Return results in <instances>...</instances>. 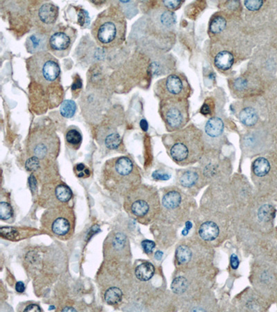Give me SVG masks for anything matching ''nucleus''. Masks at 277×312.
<instances>
[{"label":"nucleus","mask_w":277,"mask_h":312,"mask_svg":"<svg viewBox=\"0 0 277 312\" xmlns=\"http://www.w3.org/2000/svg\"><path fill=\"white\" fill-rule=\"evenodd\" d=\"M101 182L110 194L124 198L141 184V175L137 166L129 157H116L104 164Z\"/></svg>","instance_id":"nucleus-1"},{"label":"nucleus","mask_w":277,"mask_h":312,"mask_svg":"<svg viewBox=\"0 0 277 312\" xmlns=\"http://www.w3.org/2000/svg\"><path fill=\"white\" fill-rule=\"evenodd\" d=\"M164 143L173 161L180 165L195 163L205 150L203 133L194 125L168 135Z\"/></svg>","instance_id":"nucleus-2"},{"label":"nucleus","mask_w":277,"mask_h":312,"mask_svg":"<svg viewBox=\"0 0 277 312\" xmlns=\"http://www.w3.org/2000/svg\"><path fill=\"white\" fill-rule=\"evenodd\" d=\"M127 214L144 225L152 224L161 212L160 196L156 188L140 184L124 197Z\"/></svg>","instance_id":"nucleus-3"},{"label":"nucleus","mask_w":277,"mask_h":312,"mask_svg":"<svg viewBox=\"0 0 277 312\" xmlns=\"http://www.w3.org/2000/svg\"><path fill=\"white\" fill-rule=\"evenodd\" d=\"M126 21L119 7H109L93 23L92 34L96 43L105 48L120 46L125 39Z\"/></svg>","instance_id":"nucleus-4"},{"label":"nucleus","mask_w":277,"mask_h":312,"mask_svg":"<svg viewBox=\"0 0 277 312\" xmlns=\"http://www.w3.org/2000/svg\"><path fill=\"white\" fill-rule=\"evenodd\" d=\"M60 149V139L53 129L38 126L31 130L27 142V152L30 158L54 162L59 154Z\"/></svg>","instance_id":"nucleus-5"},{"label":"nucleus","mask_w":277,"mask_h":312,"mask_svg":"<svg viewBox=\"0 0 277 312\" xmlns=\"http://www.w3.org/2000/svg\"><path fill=\"white\" fill-rule=\"evenodd\" d=\"M41 223L42 229L48 234L58 240H69L75 231V213L68 204L47 208Z\"/></svg>","instance_id":"nucleus-6"},{"label":"nucleus","mask_w":277,"mask_h":312,"mask_svg":"<svg viewBox=\"0 0 277 312\" xmlns=\"http://www.w3.org/2000/svg\"><path fill=\"white\" fill-rule=\"evenodd\" d=\"M27 69L36 83L49 86L59 80L61 67L58 60L47 52L38 53L27 60Z\"/></svg>","instance_id":"nucleus-7"},{"label":"nucleus","mask_w":277,"mask_h":312,"mask_svg":"<svg viewBox=\"0 0 277 312\" xmlns=\"http://www.w3.org/2000/svg\"><path fill=\"white\" fill-rule=\"evenodd\" d=\"M160 113L169 132L181 130L189 122V101L187 98L161 100Z\"/></svg>","instance_id":"nucleus-8"},{"label":"nucleus","mask_w":277,"mask_h":312,"mask_svg":"<svg viewBox=\"0 0 277 312\" xmlns=\"http://www.w3.org/2000/svg\"><path fill=\"white\" fill-rule=\"evenodd\" d=\"M190 84L185 75L172 74L157 82L155 92L160 99L187 98L190 96Z\"/></svg>","instance_id":"nucleus-9"},{"label":"nucleus","mask_w":277,"mask_h":312,"mask_svg":"<svg viewBox=\"0 0 277 312\" xmlns=\"http://www.w3.org/2000/svg\"><path fill=\"white\" fill-rule=\"evenodd\" d=\"M73 193L66 183L55 179L43 184L38 203L41 207L50 208L66 205L72 199Z\"/></svg>","instance_id":"nucleus-10"},{"label":"nucleus","mask_w":277,"mask_h":312,"mask_svg":"<svg viewBox=\"0 0 277 312\" xmlns=\"http://www.w3.org/2000/svg\"><path fill=\"white\" fill-rule=\"evenodd\" d=\"M76 29L70 27L62 26L53 29L49 37V50L58 58L68 56L76 41Z\"/></svg>","instance_id":"nucleus-11"},{"label":"nucleus","mask_w":277,"mask_h":312,"mask_svg":"<svg viewBox=\"0 0 277 312\" xmlns=\"http://www.w3.org/2000/svg\"><path fill=\"white\" fill-rule=\"evenodd\" d=\"M129 252L128 239L120 232H112L104 242V256L108 260H123L128 255Z\"/></svg>","instance_id":"nucleus-12"},{"label":"nucleus","mask_w":277,"mask_h":312,"mask_svg":"<svg viewBox=\"0 0 277 312\" xmlns=\"http://www.w3.org/2000/svg\"><path fill=\"white\" fill-rule=\"evenodd\" d=\"M259 79L258 76L251 73L234 78L229 82V86L234 96L238 98L247 97L254 95L255 92L258 90Z\"/></svg>","instance_id":"nucleus-13"},{"label":"nucleus","mask_w":277,"mask_h":312,"mask_svg":"<svg viewBox=\"0 0 277 312\" xmlns=\"http://www.w3.org/2000/svg\"><path fill=\"white\" fill-rule=\"evenodd\" d=\"M58 17V8L52 3H43L34 13L35 23L45 30L52 29Z\"/></svg>","instance_id":"nucleus-14"},{"label":"nucleus","mask_w":277,"mask_h":312,"mask_svg":"<svg viewBox=\"0 0 277 312\" xmlns=\"http://www.w3.org/2000/svg\"><path fill=\"white\" fill-rule=\"evenodd\" d=\"M151 21L158 30L165 32L172 29L176 23V17L170 11L159 9L152 13Z\"/></svg>","instance_id":"nucleus-15"},{"label":"nucleus","mask_w":277,"mask_h":312,"mask_svg":"<svg viewBox=\"0 0 277 312\" xmlns=\"http://www.w3.org/2000/svg\"><path fill=\"white\" fill-rule=\"evenodd\" d=\"M40 231L30 228L4 227L1 229V237L10 241H19L38 235Z\"/></svg>","instance_id":"nucleus-16"},{"label":"nucleus","mask_w":277,"mask_h":312,"mask_svg":"<svg viewBox=\"0 0 277 312\" xmlns=\"http://www.w3.org/2000/svg\"><path fill=\"white\" fill-rule=\"evenodd\" d=\"M48 43L49 38L46 35L41 33H36L30 35L27 38L25 45L27 52L34 55L38 53L47 52V50H49Z\"/></svg>","instance_id":"nucleus-17"},{"label":"nucleus","mask_w":277,"mask_h":312,"mask_svg":"<svg viewBox=\"0 0 277 312\" xmlns=\"http://www.w3.org/2000/svg\"><path fill=\"white\" fill-rule=\"evenodd\" d=\"M182 202L183 199L181 193L176 189H171L164 195L162 205L166 211L172 212L178 209L181 206Z\"/></svg>","instance_id":"nucleus-18"},{"label":"nucleus","mask_w":277,"mask_h":312,"mask_svg":"<svg viewBox=\"0 0 277 312\" xmlns=\"http://www.w3.org/2000/svg\"><path fill=\"white\" fill-rule=\"evenodd\" d=\"M206 136L211 140H216L223 134L224 122L218 117H212L208 120L205 127Z\"/></svg>","instance_id":"nucleus-19"},{"label":"nucleus","mask_w":277,"mask_h":312,"mask_svg":"<svg viewBox=\"0 0 277 312\" xmlns=\"http://www.w3.org/2000/svg\"><path fill=\"white\" fill-rule=\"evenodd\" d=\"M234 55L229 50H222L214 57V65L219 70L227 71L234 65Z\"/></svg>","instance_id":"nucleus-20"},{"label":"nucleus","mask_w":277,"mask_h":312,"mask_svg":"<svg viewBox=\"0 0 277 312\" xmlns=\"http://www.w3.org/2000/svg\"><path fill=\"white\" fill-rule=\"evenodd\" d=\"M200 237L205 241H213L216 240L220 233L219 227L216 223L206 222L200 226L198 230Z\"/></svg>","instance_id":"nucleus-21"},{"label":"nucleus","mask_w":277,"mask_h":312,"mask_svg":"<svg viewBox=\"0 0 277 312\" xmlns=\"http://www.w3.org/2000/svg\"><path fill=\"white\" fill-rule=\"evenodd\" d=\"M65 138L66 145L69 149L76 151L81 147L83 137H82L81 131L78 129V128L74 127L68 128L65 133Z\"/></svg>","instance_id":"nucleus-22"},{"label":"nucleus","mask_w":277,"mask_h":312,"mask_svg":"<svg viewBox=\"0 0 277 312\" xmlns=\"http://www.w3.org/2000/svg\"><path fill=\"white\" fill-rule=\"evenodd\" d=\"M258 113L256 109L252 107L243 108L240 111L238 118L240 122L246 127H254L258 120Z\"/></svg>","instance_id":"nucleus-23"},{"label":"nucleus","mask_w":277,"mask_h":312,"mask_svg":"<svg viewBox=\"0 0 277 312\" xmlns=\"http://www.w3.org/2000/svg\"><path fill=\"white\" fill-rule=\"evenodd\" d=\"M227 26V21L225 16L222 14H216L211 18L209 24V34L213 36L221 34L225 30Z\"/></svg>","instance_id":"nucleus-24"},{"label":"nucleus","mask_w":277,"mask_h":312,"mask_svg":"<svg viewBox=\"0 0 277 312\" xmlns=\"http://www.w3.org/2000/svg\"><path fill=\"white\" fill-rule=\"evenodd\" d=\"M270 164H269L268 160L266 159L264 157H260V158H257L253 162L252 166H251L252 172L254 173L255 176L259 177V178L267 175V173L270 171Z\"/></svg>","instance_id":"nucleus-25"},{"label":"nucleus","mask_w":277,"mask_h":312,"mask_svg":"<svg viewBox=\"0 0 277 312\" xmlns=\"http://www.w3.org/2000/svg\"><path fill=\"white\" fill-rule=\"evenodd\" d=\"M155 267L150 262H145L138 265L135 269L136 277L141 281L150 280L155 274Z\"/></svg>","instance_id":"nucleus-26"},{"label":"nucleus","mask_w":277,"mask_h":312,"mask_svg":"<svg viewBox=\"0 0 277 312\" xmlns=\"http://www.w3.org/2000/svg\"><path fill=\"white\" fill-rule=\"evenodd\" d=\"M104 300L110 305H116L119 303L123 298V292L119 288L112 286L109 288L104 293Z\"/></svg>","instance_id":"nucleus-27"},{"label":"nucleus","mask_w":277,"mask_h":312,"mask_svg":"<svg viewBox=\"0 0 277 312\" xmlns=\"http://www.w3.org/2000/svg\"><path fill=\"white\" fill-rule=\"evenodd\" d=\"M200 179L198 172L194 170H188L182 173L180 178V183L183 187L190 188L194 187L198 183Z\"/></svg>","instance_id":"nucleus-28"},{"label":"nucleus","mask_w":277,"mask_h":312,"mask_svg":"<svg viewBox=\"0 0 277 312\" xmlns=\"http://www.w3.org/2000/svg\"><path fill=\"white\" fill-rule=\"evenodd\" d=\"M76 109V104L72 100H65L61 103L60 108V112L61 116L65 118H72L75 115Z\"/></svg>","instance_id":"nucleus-29"},{"label":"nucleus","mask_w":277,"mask_h":312,"mask_svg":"<svg viewBox=\"0 0 277 312\" xmlns=\"http://www.w3.org/2000/svg\"><path fill=\"white\" fill-rule=\"evenodd\" d=\"M191 257V252L187 246H180L177 249L176 258L180 264H187L190 261Z\"/></svg>","instance_id":"nucleus-30"},{"label":"nucleus","mask_w":277,"mask_h":312,"mask_svg":"<svg viewBox=\"0 0 277 312\" xmlns=\"http://www.w3.org/2000/svg\"><path fill=\"white\" fill-rule=\"evenodd\" d=\"M274 214L275 211L272 206L265 205L258 210V217L261 222H267L274 218Z\"/></svg>","instance_id":"nucleus-31"},{"label":"nucleus","mask_w":277,"mask_h":312,"mask_svg":"<svg viewBox=\"0 0 277 312\" xmlns=\"http://www.w3.org/2000/svg\"><path fill=\"white\" fill-rule=\"evenodd\" d=\"M187 287V280L183 277H176L171 284V289L176 294H182L185 293Z\"/></svg>","instance_id":"nucleus-32"},{"label":"nucleus","mask_w":277,"mask_h":312,"mask_svg":"<svg viewBox=\"0 0 277 312\" xmlns=\"http://www.w3.org/2000/svg\"><path fill=\"white\" fill-rule=\"evenodd\" d=\"M14 211L10 203L2 201L0 203V217L2 220H8L12 218Z\"/></svg>","instance_id":"nucleus-33"},{"label":"nucleus","mask_w":277,"mask_h":312,"mask_svg":"<svg viewBox=\"0 0 277 312\" xmlns=\"http://www.w3.org/2000/svg\"><path fill=\"white\" fill-rule=\"evenodd\" d=\"M74 172L76 176L80 178H87L90 176V171L89 168L83 163L77 164L74 166Z\"/></svg>","instance_id":"nucleus-34"},{"label":"nucleus","mask_w":277,"mask_h":312,"mask_svg":"<svg viewBox=\"0 0 277 312\" xmlns=\"http://www.w3.org/2000/svg\"><path fill=\"white\" fill-rule=\"evenodd\" d=\"M82 87H83V82H82L81 78L78 74H76L74 76V81L72 85V92L74 98H77L79 95Z\"/></svg>","instance_id":"nucleus-35"},{"label":"nucleus","mask_w":277,"mask_h":312,"mask_svg":"<svg viewBox=\"0 0 277 312\" xmlns=\"http://www.w3.org/2000/svg\"><path fill=\"white\" fill-rule=\"evenodd\" d=\"M265 2L260 1H250V0H247V1L244 2V5L246 7V9H248L250 12H258L260 9L263 7Z\"/></svg>","instance_id":"nucleus-36"},{"label":"nucleus","mask_w":277,"mask_h":312,"mask_svg":"<svg viewBox=\"0 0 277 312\" xmlns=\"http://www.w3.org/2000/svg\"><path fill=\"white\" fill-rule=\"evenodd\" d=\"M214 102L206 100L200 109V113L205 116H211L212 115L213 111H214Z\"/></svg>","instance_id":"nucleus-37"},{"label":"nucleus","mask_w":277,"mask_h":312,"mask_svg":"<svg viewBox=\"0 0 277 312\" xmlns=\"http://www.w3.org/2000/svg\"><path fill=\"white\" fill-rule=\"evenodd\" d=\"M78 23L81 27H85L88 25V23H90V16H89L87 12L83 9H80L79 12H78Z\"/></svg>","instance_id":"nucleus-38"},{"label":"nucleus","mask_w":277,"mask_h":312,"mask_svg":"<svg viewBox=\"0 0 277 312\" xmlns=\"http://www.w3.org/2000/svg\"><path fill=\"white\" fill-rule=\"evenodd\" d=\"M142 246L146 253L150 254L152 253L153 249L156 248V243L152 242V241L146 240L142 242Z\"/></svg>","instance_id":"nucleus-39"},{"label":"nucleus","mask_w":277,"mask_h":312,"mask_svg":"<svg viewBox=\"0 0 277 312\" xmlns=\"http://www.w3.org/2000/svg\"><path fill=\"white\" fill-rule=\"evenodd\" d=\"M183 3V1H178V0H176V1L162 2V4L167 9H170V10H176V9H179Z\"/></svg>","instance_id":"nucleus-40"},{"label":"nucleus","mask_w":277,"mask_h":312,"mask_svg":"<svg viewBox=\"0 0 277 312\" xmlns=\"http://www.w3.org/2000/svg\"><path fill=\"white\" fill-rule=\"evenodd\" d=\"M231 266L233 269H238V266H239V260H238V257L236 255H232L231 256Z\"/></svg>","instance_id":"nucleus-41"},{"label":"nucleus","mask_w":277,"mask_h":312,"mask_svg":"<svg viewBox=\"0 0 277 312\" xmlns=\"http://www.w3.org/2000/svg\"><path fill=\"white\" fill-rule=\"evenodd\" d=\"M25 311H41L42 309L39 306L37 305V304H31L27 306L25 309H24Z\"/></svg>","instance_id":"nucleus-42"},{"label":"nucleus","mask_w":277,"mask_h":312,"mask_svg":"<svg viewBox=\"0 0 277 312\" xmlns=\"http://www.w3.org/2000/svg\"><path fill=\"white\" fill-rule=\"evenodd\" d=\"M16 289L18 293H23V292L25 291V284H24L23 282H17L16 285Z\"/></svg>","instance_id":"nucleus-43"},{"label":"nucleus","mask_w":277,"mask_h":312,"mask_svg":"<svg viewBox=\"0 0 277 312\" xmlns=\"http://www.w3.org/2000/svg\"><path fill=\"white\" fill-rule=\"evenodd\" d=\"M153 176L154 177V178H156V179H169V178H169V176H168L167 174H166V173H164V174L162 175L160 174V173L155 172L153 173Z\"/></svg>","instance_id":"nucleus-44"},{"label":"nucleus","mask_w":277,"mask_h":312,"mask_svg":"<svg viewBox=\"0 0 277 312\" xmlns=\"http://www.w3.org/2000/svg\"><path fill=\"white\" fill-rule=\"evenodd\" d=\"M162 255H163V253L161 251H158L156 253V258L158 260H161Z\"/></svg>","instance_id":"nucleus-45"},{"label":"nucleus","mask_w":277,"mask_h":312,"mask_svg":"<svg viewBox=\"0 0 277 312\" xmlns=\"http://www.w3.org/2000/svg\"><path fill=\"white\" fill-rule=\"evenodd\" d=\"M63 311H75V309H73V308H65Z\"/></svg>","instance_id":"nucleus-46"},{"label":"nucleus","mask_w":277,"mask_h":312,"mask_svg":"<svg viewBox=\"0 0 277 312\" xmlns=\"http://www.w3.org/2000/svg\"><path fill=\"white\" fill-rule=\"evenodd\" d=\"M276 5H277V3H276Z\"/></svg>","instance_id":"nucleus-47"}]
</instances>
